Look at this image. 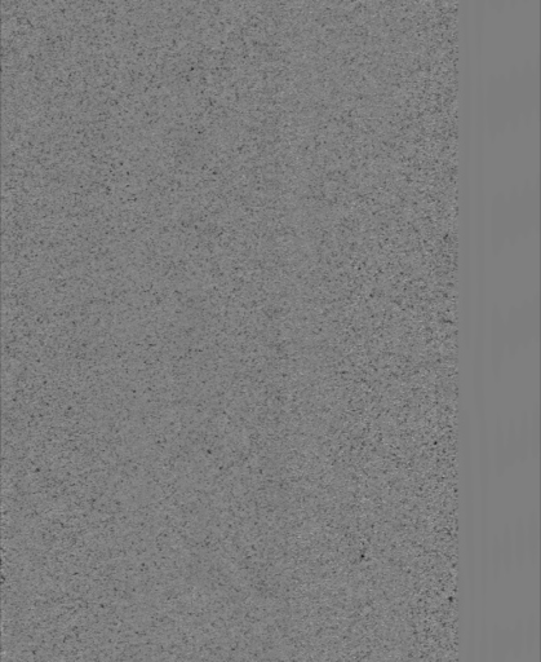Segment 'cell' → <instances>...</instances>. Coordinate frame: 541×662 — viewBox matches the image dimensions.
<instances>
[{"label": "cell", "instance_id": "obj_1", "mask_svg": "<svg viewBox=\"0 0 541 662\" xmlns=\"http://www.w3.org/2000/svg\"><path fill=\"white\" fill-rule=\"evenodd\" d=\"M536 635H537V625H536L535 618L531 617V619H528L527 622V627L523 629V643L526 644L528 653H531L533 647H535Z\"/></svg>", "mask_w": 541, "mask_h": 662}]
</instances>
